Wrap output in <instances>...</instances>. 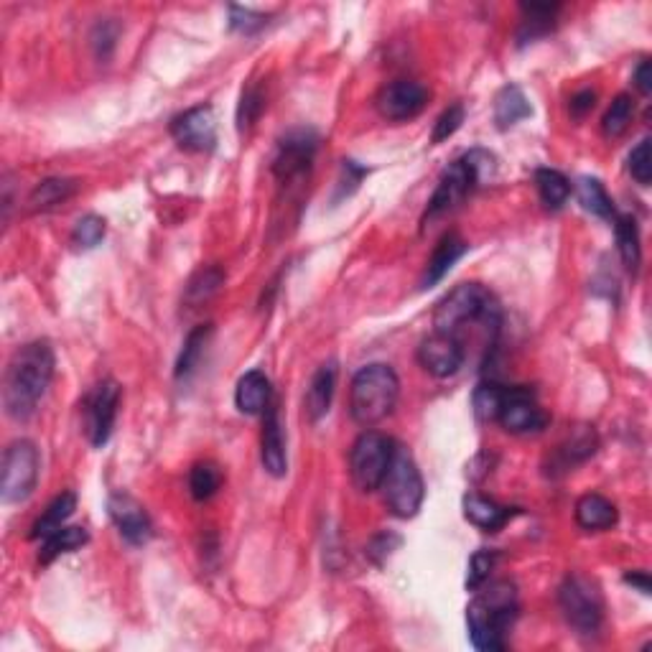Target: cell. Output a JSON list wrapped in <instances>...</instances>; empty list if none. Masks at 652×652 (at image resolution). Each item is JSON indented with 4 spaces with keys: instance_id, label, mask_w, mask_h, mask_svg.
Segmentation results:
<instances>
[{
    "instance_id": "8992f818",
    "label": "cell",
    "mask_w": 652,
    "mask_h": 652,
    "mask_svg": "<svg viewBox=\"0 0 652 652\" xmlns=\"http://www.w3.org/2000/svg\"><path fill=\"white\" fill-rule=\"evenodd\" d=\"M558 604L566 617V622L574 627L579 635H594L602 627L604 619V599L599 586L581 574L566 576V581L558 589Z\"/></svg>"
},
{
    "instance_id": "7402d4cb",
    "label": "cell",
    "mask_w": 652,
    "mask_h": 652,
    "mask_svg": "<svg viewBox=\"0 0 652 652\" xmlns=\"http://www.w3.org/2000/svg\"><path fill=\"white\" fill-rule=\"evenodd\" d=\"M576 523L589 533L609 530L617 525V507L602 495H584L576 502Z\"/></svg>"
},
{
    "instance_id": "9c48e42d",
    "label": "cell",
    "mask_w": 652,
    "mask_h": 652,
    "mask_svg": "<svg viewBox=\"0 0 652 652\" xmlns=\"http://www.w3.org/2000/svg\"><path fill=\"white\" fill-rule=\"evenodd\" d=\"M479 184H482V181H479V174L474 171L472 161H469L467 156L451 163L449 169L441 174L439 186H436V192H433L431 202H428L423 222L436 220V217H441V214H446V212H451V209L459 207V204L464 202L469 194H472L474 186H479Z\"/></svg>"
},
{
    "instance_id": "836d02e7",
    "label": "cell",
    "mask_w": 652,
    "mask_h": 652,
    "mask_svg": "<svg viewBox=\"0 0 652 652\" xmlns=\"http://www.w3.org/2000/svg\"><path fill=\"white\" fill-rule=\"evenodd\" d=\"M507 388L495 383H484L474 390V413H477L479 421L492 423L500 418L502 403H505Z\"/></svg>"
},
{
    "instance_id": "ee69618b",
    "label": "cell",
    "mask_w": 652,
    "mask_h": 652,
    "mask_svg": "<svg viewBox=\"0 0 652 652\" xmlns=\"http://www.w3.org/2000/svg\"><path fill=\"white\" fill-rule=\"evenodd\" d=\"M635 87H637V90H640L642 95H645V97L650 95V92H652V64L647 62V59H645V62L640 64V67L635 69Z\"/></svg>"
},
{
    "instance_id": "5b68a950",
    "label": "cell",
    "mask_w": 652,
    "mask_h": 652,
    "mask_svg": "<svg viewBox=\"0 0 652 652\" xmlns=\"http://www.w3.org/2000/svg\"><path fill=\"white\" fill-rule=\"evenodd\" d=\"M380 489H383L388 510L393 515H398V518H413L421 510L423 497H426L421 469H418L413 456L403 446H395L393 461H390Z\"/></svg>"
},
{
    "instance_id": "3957f363",
    "label": "cell",
    "mask_w": 652,
    "mask_h": 652,
    "mask_svg": "<svg viewBox=\"0 0 652 652\" xmlns=\"http://www.w3.org/2000/svg\"><path fill=\"white\" fill-rule=\"evenodd\" d=\"M518 589L512 581H484L467 607L469 637L477 650H505V635L518 619Z\"/></svg>"
},
{
    "instance_id": "74e56055",
    "label": "cell",
    "mask_w": 652,
    "mask_h": 652,
    "mask_svg": "<svg viewBox=\"0 0 652 652\" xmlns=\"http://www.w3.org/2000/svg\"><path fill=\"white\" fill-rule=\"evenodd\" d=\"M652 141L650 138H642L637 143V148H632L630 161H627V169H630L632 179L637 181L640 186H650L652 181V151H650Z\"/></svg>"
},
{
    "instance_id": "7c38bea8",
    "label": "cell",
    "mask_w": 652,
    "mask_h": 652,
    "mask_svg": "<svg viewBox=\"0 0 652 652\" xmlns=\"http://www.w3.org/2000/svg\"><path fill=\"white\" fill-rule=\"evenodd\" d=\"M171 135L184 151L207 153L217 143V123L209 105L192 107L171 120Z\"/></svg>"
},
{
    "instance_id": "83f0119b",
    "label": "cell",
    "mask_w": 652,
    "mask_h": 652,
    "mask_svg": "<svg viewBox=\"0 0 652 652\" xmlns=\"http://www.w3.org/2000/svg\"><path fill=\"white\" fill-rule=\"evenodd\" d=\"M535 189H538L540 202L546 204L548 209H561L563 204L568 202V194H571V184H568L566 176L556 169H538L535 171Z\"/></svg>"
},
{
    "instance_id": "d6986e66",
    "label": "cell",
    "mask_w": 652,
    "mask_h": 652,
    "mask_svg": "<svg viewBox=\"0 0 652 652\" xmlns=\"http://www.w3.org/2000/svg\"><path fill=\"white\" fill-rule=\"evenodd\" d=\"M334 388H337V365L334 362H326L316 370V375L311 377V385L306 390V418L311 423H319L321 418L329 413V405H332Z\"/></svg>"
},
{
    "instance_id": "ac0fdd59",
    "label": "cell",
    "mask_w": 652,
    "mask_h": 652,
    "mask_svg": "<svg viewBox=\"0 0 652 652\" xmlns=\"http://www.w3.org/2000/svg\"><path fill=\"white\" fill-rule=\"evenodd\" d=\"M273 400V388L265 372L250 370L240 377V383L235 388V405L237 411L245 416H260Z\"/></svg>"
},
{
    "instance_id": "d4e9b609",
    "label": "cell",
    "mask_w": 652,
    "mask_h": 652,
    "mask_svg": "<svg viewBox=\"0 0 652 652\" xmlns=\"http://www.w3.org/2000/svg\"><path fill=\"white\" fill-rule=\"evenodd\" d=\"M74 510H77V497H74V492H64V495H59L57 500L46 507L44 515H41V518L34 523L31 540H44V538H49L51 533L62 530L64 523L72 518Z\"/></svg>"
},
{
    "instance_id": "e575fe53",
    "label": "cell",
    "mask_w": 652,
    "mask_h": 652,
    "mask_svg": "<svg viewBox=\"0 0 652 652\" xmlns=\"http://www.w3.org/2000/svg\"><path fill=\"white\" fill-rule=\"evenodd\" d=\"M632 113H635V102H632L630 95L614 97L607 115H604V123H602L604 135H607V138H619V135L627 130V125H630Z\"/></svg>"
},
{
    "instance_id": "f35d334b",
    "label": "cell",
    "mask_w": 652,
    "mask_h": 652,
    "mask_svg": "<svg viewBox=\"0 0 652 652\" xmlns=\"http://www.w3.org/2000/svg\"><path fill=\"white\" fill-rule=\"evenodd\" d=\"M497 556L492 551H477L469 561V574H467V589L477 591L484 581H489V574L495 568Z\"/></svg>"
},
{
    "instance_id": "484cf974",
    "label": "cell",
    "mask_w": 652,
    "mask_h": 652,
    "mask_svg": "<svg viewBox=\"0 0 652 652\" xmlns=\"http://www.w3.org/2000/svg\"><path fill=\"white\" fill-rule=\"evenodd\" d=\"M614 235H617L619 255H622V263L627 265V270L635 273L637 265L642 260V248H640V230H637V222L632 220L630 214H614Z\"/></svg>"
},
{
    "instance_id": "ba28073f",
    "label": "cell",
    "mask_w": 652,
    "mask_h": 652,
    "mask_svg": "<svg viewBox=\"0 0 652 652\" xmlns=\"http://www.w3.org/2000/svg\"><path fill=\"white\" fill-rule=\"evenodd\" d=\"M39 449L31 441H13L3 454V482H0V497L6 505H18L34 495L39 482Z\"/></svg>"
},
{
    "instance_id": "8fae6325",
    "label": "cell",
    "mask_w": 652,
    "mask_h": 652,
    "mask_svg": "<svg viewBox=\"0 0 652 652\" xmlns=\"http://www.w3.org/2000/svg\"><path fill=\"white\" fill-rule=\"evenodd\" d=\"M428 102V90L421 85V82H411V79H398V82H390L380 90L375 105L377 113L383 115L385 120H393V123H403V120H411L421 113Z\"/></svg>"
},
{
    "instance_id": "6da1fadb",
    "label": "cell",
    "mask_w": 652,
    "mask_h": 652,
    "mask_svg": "<svg viewBox=\"0 0 652 652\" xmlns=\"http://www.w3.org/2000/svg\"><path fill=\"white\" fill-rule=\"evenodd\" d=\"M54 367H57L54 349L46 339L23 344L13 352L3 377V405L13 421H26L34 416L54 380Z\"/></svg>"
},
{
    "instance_id": "277c9868",
    "label": "cell",
    "mask_w": 652,
    "mask_h": 652,
    "mask_svg": "<svg viewBox=\"0 0 652 652\" xmlns=\"http://www.w3.org/2000/svg\"><path fill=\"white\" fill-rule=\"evenodd\" d=\"M400 395V380L390 365H367L352 380L349 388V413L355 423L370 428L393 413Z\"/></svg>"
},
{
    "instance_id": "5bb4252c",
    "label": "cell",
    "mask_w": 652,
    "mask_h": 652,
    "mask_svg": "<svg viewBox=\"0 0 652 652\" xmlns=\"http://www.w3.org/2000/svg\"><path fill=\"white\" fill-rule=\"evenodd\" d=\"M467 360V347L449 334L433 332L418 347V362L433 377H451Z\"/></svg>"
},
{
    "instance_id": "cb8c5ba5",
    "label": "cell",
    "mask_w": 652,
    "mask_h": 652,
    "mask_svg": "<svg viewBox=\"0 0 652 652\" xmlns=\"http://www.w3.org/2000/svg\"><path fill=\"white\" fill-rule=\"evenodd\" d=\"M533 115V107H530L528 97L520 90L518 85H507L502 87L500 95L495 97V123L500 130L512 128L518 125L520 120L530 118Z\"/></svg>"
},
{
    "instance_id": "603a6c76",
    "label": "cell",
    "mask_w": 652,
    "mask_h": 652,
    "mask_svg": "<svg viewBox=\"0 0 652 652\" xmlns=\"http://www.w3.org/2000/svg\"><path fill=\"white\" fill-rule=\"evenodd\" d=\"M467 253V242L461 240L456 232H449V235L444 237V240L436 245V250H433L431 260H428L426 265V273H423V288L433 286V283H439L441 278L446 276L451 270V265L456 263V260L461 258V255Z\"/></svg>"
},
{
    "instance_id": "7bdbcfd3",
    "label": "cell",
    "mask_w": 652,
    "mask_h": 652,
    "mask_svg": "<svg viewBox=\"0 0 652 652\" xmlns=\"http://www.w3.org/2000/svg\"><path fill=\"white\" fill-rule=\"evenodd\" d=\"M594 102H596L594 92L581 90L579 95L571 97V115H574V118H584L586 113H591V110H594Z\"/></svg>"
},
{
    "instance_id": "b9f144b4",
    "label": "cell",
    "mask_w": 652,
    "mask_h": 652,
    "mask_svg": "<svg viewBox=\"0 0 652 652\" xmlns=\"http://www.w3.org/2000/svg\"><path fill=\"white\" fill-rule=\"evenodd\" d=\"M265 26V16L260 13L248 11V8H230V29L242 31V34H253V31L263 29Z\"/></svg>"
},
{
    "instance_id": "d590c367",
    "label": "cell",
    "mask_w": 652,
    "mask_h": 652,
    "mask_svg": "<svg viewBox=\"0 0 652 652\" xmlns=\"http://www.w3.org/2000/svg\"><path fill=\"white\" fill-rule=\"evenodd\" d=\"M105 230H107V227H105V220H102V217H97V214H87V217H82V220L74 225L72 242L77 245V248L92 250L102 242V237H105Z\"/></svg>"
},
{
    "instance_id": "4fadbf2b",
    "label": "cell",
    "mask_w": 652,
    "mask_h": 652,
    "mask_svg": "<svg viewBox=\"0 0 652 652\" xmlns=\"http://www.w3.org/2000/svg\"><path fill=\"white\" fill-rule=\"evenodd\" d=\"M497 421L510 433H538L546 428L548 416L530 388H507L505 403Z\"/></svg>"
},
{
    "instance_id": "e0dca14e",
    "label": "cell",
    "mask_w": 652,
    "mask_h": 652,
    "mask_svg": "<svg viewBox=\"0 0 652 652\" xmlns=\"http://www.w3.org/2000/svg\"><path fill=\"white\" fill-rule=\"evenodd\" d=\"M260 459H263L265 472L273 477H283L288 472V456H286V436H283V423L278 416L276 400H270V405L263 413V436H260Z\"/></svg>"
},
{
    "instance_id": "f546056e",
    "label": "cell",
    "mask_w": 652,
    "mask_h": 652,
    "mask_svg": "<svg viewBox=\"0 0 652 652\" xmlns=\"http://www.w3.org/2000/svg\"><path fill=\"white\" fill-rule=\"evenodd\" d=\"M576 197H579V204L591 212L594 217H602V220H614V204L609 199L607 189L599 179H579V186H576Z\"/></svg>"
},
{
    "instance_id": "4316f807",
    "label": "cell",
    "mask_w": 652,
    "mask_h": 652,
    "mask_svg": "<svg viewBox=\"0 0 652 652\" xmlns=\"http://www.w3.org/2000/svg\"><path fill=\"white\" fill-rule=\"evenodd\" d=\"M523 26H520V44H528V41L538 39V36H546L548 31H553L556 26V13L558 6H551V3H525L523 6Z\"/></svg>"
},
{
    "instance_id": "1f68e13d",
    "label": "cell",
    "mask_w": 652,
    "mask_h": 652,
    "mask_svg": "<svg viewBox=\"0 0 652 652\" xmlns=\"http://www.w3.org/2000/svg\"><path fill=\"white\" fill-rule=\"evenodd\" d=\"M74 189H77V186H74V181L69 179H46L36 186L34 192H31L29 204L34 212H46V209L67 202V199L74 194Z\"/></svg>"
},
{
    "instance_id": "9a60e30c",
    "label": "cell",
    "mask_w": 652,
    "mask_h": 652,
    "mask_svg": "<svg viewBox=\"0 0 652 652\" xmlns=\"http://www.w3.org/2000/svg\"><path fill=\"white\" fill-rule=\"evenodd\" d=\"M107 510H110V518H113L118 533L128 540L130 546H143V543L151 540V518H148L146 507L135 497L125 495V492H115V495H110Z\"/></svg>"
},
{
    "instance_id": "30bf717a",
    "label": "cell",
    "mask_w": 652,
    "mask_h": 652,
    "mask_svg": "<svg viewBox=\"0 0 652 652\" xmlns=\"http://www.w3.org/2000/svg\"><path fill=\"white\" fill-rule=\"evenodd\" d=\"M118 403L120 388L115 380H102L85 398V405H82L85 408V431L95 449H102L110 441L115 416H118Z\"/></svg>"
},
{
    "instance_id": "ffe728a7",
    "label": "cell",
    "mask_w": 652,
    "mask_h": 652,
    "mask_svg": "<svg viewBox=\"0 0 652 652\" xmlns=\"http://www.w3.org/2000/svg\"><path fill=\"white\" fill-rule=\"evenodd\" d=\"M596 446H599V439H596V431L591 426H579L568 433V439L563 441L561 446L553 454V469H561V472H568L571 467L586 461L589 456L596 454Z\"/></svg>"
},
{
    "instance_id": "4dcf8cb0",
    "label": "cell",
    "mask_w": 652,
    "mask_h": 652,
    "mask_svg": "<svg viewBox=\"0 0 652 652\" xmlns=\"http://www.w3.org/2000/svg\"><path fill=\"white\" fill-rule=\"evenodd\" d=\"M209 337H212V326L209 324L197 326V329H194V332L186 337L184 349H181V355H179V362H176V377H179V380H186V377L197 370V365L202 362L204 352H207Z\"/></svg>"
},
{
    "instance_id": "8d00e7d4",
    "label": "cell",
    "mask_w": 652,
    "mask_h": 652,
    "mask_svg": "<svg viewBox=\"0 0 652 652\" xmlns=\"http://www.w3.org/2000/svg\"><path fill=\"white\" fill-rule=\"evenodd\" d=\"M222 281H225V276H222L220 268L199 270L197 276L192 278V283H189V288H186V296H189V301H194V304H202V301H207V298L222 286Z\"/></svg>"
},
{
    "instance_id": "7a4b0ae2",
    "label": "cell",
    "mask_w": 652,
    "mask_h": 652,
    "mask_svg": "<svg viewBox=\"0 0 652 652\" xmlns=\"http://www.w3.org/2000/svg\"><path fill=\"white\" fill-rule=\"evenodd\" d=\"M502 324V311L497 298L482 283H461L454 291L446 293L433 311L436 332L449 334L454 339H464L469 329H482L489 342H495Z\"/></svg>"
},
{
    "instance_id": "f1b7e54d",
    "label": "cell",
    "mask_w": 652,
    "mask_h": 652,
    "mask_svg": "<svg viewBox=\"0 0 652 652\" xmlns=\"http://www.w3.org/2000/svg\"><path fill=\"white\" fill-rule=\"evenodd\" d=\"M87 540H90V535H87L85 528H67V525H64L62 530H57V533H51L49 538L41 540L39 561L51 563L57 556H62V553H72L77 551V548H82Z\"/></svg>"
},
{
    "instance_id": "52a82bcc",
    "label": "cell",
    "mask_w": 652,
    "mask_h": 652,
    "mask_svg": "<svg viewBox=\"0 0 652 652\" xmlns=\"http://www.w3.org/2000/svg\"><path fill=\"white\" fill-rule=\"evenodd\" d=\"M395 454V441L385 433L365 431L357 436L349 451V474L360 492H375L383 484L385 472Z\"/></svg>"
},
{
    "instance_id": "d6a6232c",
    "label": "cell",
    "mask_w": 652,
    "mask_h": 652,
    "mask_svg": "<svg viewBox=\"0 0 652 652\" xmlns=\"http://www.w3.org/2000/svg\"><path fill=\"white\" fill-rule=\"evenodd\" d=\"M222 484V472L217 464H212V461H199V464H194L192 474H189V489H192V497L194 500L204 502L209 500V497L217 495V489H220Z\"/></svg>"
},
{
    "instance_id": "2e32d148",
    "label": "cell",
    "mask_w": 652,
    "mask_h": 652,
    "mask_svg": "<svg viewBox=\"0 0 652 652\" xmlns=\"http://www.w3.org/2000/svg\"><path fill=\"white\" fill-rule=\"evenodd\" d=\"M316 153V138L309 130H293L278 143L276 158H273V174L288 181L301 176L311 166Z\"/></svg>"
},
{
    "instance_id": "60d3db41",
    "label": "cell",
    "mask_w": 652,
    "mask_h": 652,
    "mask_svg": "<svg viewBox=\"0 0 652 652\" xmlns=\"http://www.w3.org/2000/svg\"><path fill=\"white\" fill-rule=\"evenodd\" d=\"M461 123H464V107L451 105L449 110H444V113H441V118L436 120V128H433L431 141L433 143L446 141V138H451V135L461 128Z\"/></svg>"
},
{
    "instance_id": "ab89813d",
    "label": "cell",
    "mask_w": 652,
    "mask_h": 652,
    "mask_svg": "<svg viewBox=\"0 0 652 652\" xmlns=\"http://www.w3.org/2000/svg\"><path fill=\"white\" fill-rule=\"evenodd\" d=\"M260 110H263V95H260V90L250 87V90L242 92L240 107H237V128H250V125L258 120Z\"/></svg>"
},
{
    "instance_id": "f6af8a7d",
    "label": "cell",
    "mask_w": 652,
    "mask_h": 652,
    "mask_svg": "<svg viewBox=\"0 0 652 652\" xmlns=\"http://www.w3.org/2000/svg\"><path fill=\"white\" fill-rule=\"evenodd\" d=\"M624 581H627V584H632V586H637L642 594H650V589H652L650 576H647L645 571H637V574H627V576H624Z\"/></svg>"
},
{
    "instance_id": "44dd1931",
    "label": "cell",
    "mask_w": 652,
    "mask_h": 652,
    "mask_svg": "<svg viewBox=\"0 0 652 652\" xmlns=\"http://www.w3.org/2000/svg\"><path fill=\"white\" fill-rule=\"evenodd\" d=\"M464 518L472 525H477L479 530L495 533V530H500L512 518V510L500 505V502L489 500V497L467 495L464 497Z\"/></svg>"
}]
</instances>
